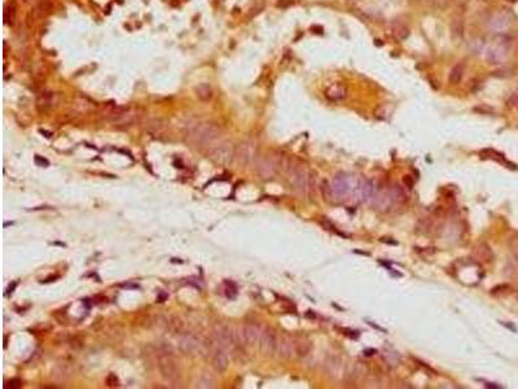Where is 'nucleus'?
I'll use <instances>...</instances> for the list:
<instances>
[{
    "mask_svg": "<svg viewBox=\"0 0 518 389\" xmlns=\"http://www.w3.org/2000/svg\"><path fill=\"white\" fill-rule=\"evenodd\" d=\"M371 204L373 209L380 211V213H388L391 209H394L395 206H398L393 187L389 186V187L385 188H377Z\"/></svg>",
    "mask_w": 518,
    "mask_h": 389,
    "instance_id": "obj_9",
    "label": "nucleus"
},
{
    "mask_svg": "<svg viewBox=\"0 0 518 389\" xmlns=\"http://www.w3.org/2000/svg\"><path fill=\"white\" fill-rule=\"evenodd\" d=\"M51 378L58 384L66 383L70 378V370L67 369L65 363H57L56 366H54V369L51 370Z\"/></svg>",
    "mask_w": 518,
    "mask_h": 389,
    "instance_id": "obj_20",
    "label": "nucleus"
},
{
    "mask_svg": "<svg viewBox=\"0 0 518 389\" xmlns=\"http://www.w3.org/2000/svg\"><path fill=\"white\" fill-rule=\"evenodd\" d=\"M474 257L475 259H478L481 262H491L494 259V255H492L491 248L488 247L485 243H481L475 247L474 249Z\"/></svg>",
    "mask_w": 518,
    "mask_h": 389,
    "instance_id": "obj_23",
    "label": "nucleus"
},
{
    "mask_svg": "<svg viewBox=\"0 0 518 389\" xmlns=\"http://www.w3.org/2000/svg\"><path fill=\"white\" fill-rule=\"evenodd\" d=\"M293 342H294V352L297 356L306 357L312 350V344H311L310 340L298 337V339H293Z\"/></svg>",
    "mask_w": 518,
    "mask_h": 389,
    "instance_id": "obj_22",
    "label": "nucleus"
},
{
    "mask_svg": "<svg viewBox=\"0 0 518 389\" xmlns=\"http://www.w3.org/2000/svg\"><path fill=\"white\" fill-rule=\"evenodd\" d=\"M507 1H511V3H515V1H517V0H507Z\"/></svg>",
    "mask_w": 518,
    "mask_h": 389,
    "instance_id": "obj_39",
    "label": "nucleus"
},
{
    "mask_svg": "<svg viewBox=\"0 0 518 389\" xmlns=\"http://www.w3.org/2000/svg\"><path fill=\"white\" fill-rule=\"evenodd\" d=\"M511 39L504 34H498L490 47L486 50V59L491 64H502L507 60L511 50Z\"/></svg>",
    "mask_w": 518,
    "mask_h": 389,
    "instance_id": "obj_5",
    "label": "nucleus"
},
{
    "mask_svg": "<svg viewBox=\"0 0 518 389\" xmlns=\"http://www.w3.org/2000/svg\"><path fill=\"white\" fill-rule=\"evenodd\" d=\"M464 31L465 27L462 18H459V17L454 18L451 22V34L455 41H461L464 38Z\"/></svg>",
    "mask_w": 518,
    "mask_h": 389,
    "instance_id": "obj_24",
    "label": "nucleus"
},
{
    "mask_svg": "<svg viewBox=\"0 0 518 389\" xmlns=\"http://www.w3.org/2000/svg\"><path fill=\"white\" fill-rule=\"evenodd\" d=\"M234 157L237 162L242 166H247L254 162L257 158V143L253 139H247L240 143L236 152H234Z\"/></svg>",
    "mask_w": 518,
    "mask_h": 389,
    "instance_id": "obj_12",
    "label": "nucleus"
},
{
    "mask_svg": "<svg viewBox=\"0 0 518 389\" xmlns=\"http://www.w3.org/2000/svg\"><path fill=\"white\" fill-rule=\"evenodd\" d=\"M431 1H433V4H434L437 8L446 9V8H448L450 5H451L454 0H431Z\"/></svg>",
    "mask_w": 518,
    "mask_h": 389,
    "instance_id": "obj_34",
    "label": "nucleus"
},
{
    "mask_svg": "<svg viewBox=\"0 0 518 389\" xmlns=\"http://www.w3.org/2000/svg\"><path fill=\"white\" fill-rule=\"evenodd\" d=\"M318 187H319V185H318V175H316V173H314V171H311V173H308V190H307V192L311 194V196H314V197H315V194H316V190H318Z\"/></svg>",
    "mask_w": 518,
    "mask_h": 389,
    "instance_id": "obj_29",
    "label": "nucleus"
},
{
    "mask_svg": "<svg viewBox=\"0 0 518 389\" xmlns=\"http://www.w3.org/2000/svg\"><path fill=\"white\" fill-rule=\"evenodd\" d=\"M234 152H236V149L233 148V144H232L231 141L222 140L221 139L217 144L213 145L207 151V153H209V157L211 158V161L218 165H222V166H226L234 158Z\"/></svg>",
    "mask_w": 518,
    "mask_h": 389,
    "instance_id": "obj_8",
    "label": "nucleus"
},
{
    "mask_svg": "<svg viewBox=\"0 0 518 389\" xmlns=\"http://www.w3.org/2000/svg\"><path fill=\"white\" fill-rule=\"evenodd\" d=\"M35 162H37V164H44V165H46V166H48L47 160H44V158H42V160H40L39 156H37V157H35Z\"/></svg>",
    "mask_w": 518,
    "mask_h": 389,
    "instance_id": "obj_38",
    "label": "nucleus"
},
{
    "mask_svg": "<svg viewBox=\"0 0 518 389\" xmlns=\"http://www.w3.org/2000/svg\"><path fill=\"white\" fill-rule=\"evenodd\" d=\"M8 387H9L10 389L21 388V387H22V382H21L20 379H12L8 382Z\"/></svg>",
    "mask_w": 518,
    "mask_h": 389,
    "instance_id": "obj_37",
    "label": "nucleus"
},
{
    "mask_svg": "<svg viewBox=\"0 0 518 389\" xmlns=\"http://www.w3.org/2000/svg\"><path fill=\"white\" fill-rule=\"evenodd\" d=\"M278 342L279 336L270 328H263L261 340H259V348L262 352L267 356H275L278 354Z\"/></svg>",
    "mask_w": 518,
    "mask_h": 389,
    "instance_id": "obj_14",
    "label": "nucleus"
},
{
    "mask_svg": "<svg viewBox=\"0 0 518 389\" xmlns=\"http://www.w3.org/2000/svg\"><path fill=\"white\" fill-rule=\"evenodd\" d=\"M148 130H149V132L151 134H153V136H160V134L164 131V126H162V124H161L160 121H152L149 122V125H148Z\"/></svg>",
    "mask_w": 518,
    "mask_h": 389,
    "instance_id": "obj_32",
    "label": "nucleus"
},
{
    "mask_svg": "<svg viewBox=\"0 0 518 389\" xmlns=\"http://www.w3.org/2000/svg\"><path fill=\"white\" fill-rule=\"evenodd\" d=\"M294 342L289 337H279L278 342V354L283 358H290L294 354Z\"/></svg>",
    "mask_w": 518,
    "mask_h": 389,
    "instance_id": "obj_18",
    "label": "nucleus"
},
{
    "mask_svg": "<svg viewBox=\"0 0 518 389\" xmlns=\"http://www.w3.org/2000/svg\"><path fill=\"white\" fill-rule=\"evenodd\" d=\"M107 384L109 387H118L119 386V382H118V378L114 374H109L107 378Z\"/></svg>",
    "mask_w": 518,
    "mask_h": 389,
    "instance_id": "obj_36",
    "label": "nucleus"
},
{
    "mask_svg": "<svg viewBox=\"0 0 518 389\" xmlns=\"http://www.w3.org/2000/svg\"><path fill=\"white\" fill-rule=\"evenodd\" d=\"M360 182H356V179L352 175H348L346 173H338L333 178L332 182V187H333V194L335 198L337 200H345V198L350 197L356 194V190L359 187Z\"/></svg>",
    "mask_w": 518,
    "mask_h": 389,
    "instance_id": "obj_4",
    "label": "nucleus"
},
{
    "mask_svg": "<svg viewBox=\"0 0 518 389\" xmlns=\"http://www.w3.org/2000/svg\"><path fill=\"white\" fill-rule=\"evenodd\" d=\"M287 158L281 156L280 153H271L262 157L257 164V171L259 177L264 181H270L274 179L275 175L278 174V171L283 169Z\"/></svg>",
    "mask_w": 518,
    "mask_h": 389,
    "instance_id": "obj_6",
    "label": "nucleus"
},
{
    "mask_svg": "<svg viewBox=\"0 0 518 389\" xmlns=\"http://www.w3.org/2000/svg\"><path fill=\"white\" fill-rule=\"evenodd\" d=\"M187 134L194 145L207 148V151L221 140V129L217 125L206 121H198L189 125Z\"/></svg>",
    "mask_w": 518,
    "mask_h": 389,
    "instance_id": "obj_1",
    "label": "nucleus"
},
{
    "mask_svg": "<svg viewBox=\"0 0 518 389\" xmlns=\"http://www.w3.org/2000/svg\"><path fill=\"white\" fill-rule=\"evenodd\" d=\"M507 271L509 272V276L516 280H518V257L511 259L508 262V266H507Z\"/></svg>",
    "mask_w": 518,
    "mask_h": 389,
    "instance_id": "obj_31",
    "label": "nucleus"
},
{
    "mask_svg": "<svg viewBox=\"0 0 518 389\" xmlns=\"http://www.w3.org/2000/svg\"><path fill=\"white\" fill-rule=\"evenodd\" d=\"M158 369H160L161 376L173 388L180 386L181 373L179 363L173 356V353L169 350H162L158 356Z\"/></svg>",
    "mask_w": 518,
    "mask_h": 389,
    "instance_id": "obj_3",
    "label": "nucleus"
},
{
    "mask_svg": "<svg viewBox=\"0 0 518 389\" xmlns=\"http://www.w3.org/2000/svg\"><path fill=\"white\" fill-rule=\"evenodd\" d=\"M226 285H227V288H226V295H227V297H230V299H234V296H236V293H237V291H236V285L231 282H227L226 283Z\"/></svg>",
    "mask_w": 518,
    "mask_h": 389,
    "instance_id": "obj_33",
    "label": "nucleus"
},
{
    "mask_svg": "<svg viewBox=\"0 0 518 389\" xmlns=\"http://www.w3.org/2000/svg\"><path fill=\"white\" fill-rule=\"evenodd\" d=\"M512 22H513V16L509 12H507V10H498L490 18L488 26L495 33L503 34L511 27Z\"/></svg>",
    "mask_w": 518,
    "mask_h": 389,
    "instance_id": "obj_13",
    "label": "nucleus"
},
{
    "mask_svg": "<svg viewBox=\"0 0 518 389\" xmlns=\"http://www.w3.org/2000/svg\"><path fill=\"white\" fill-rule=\"evenodd\" d=\"M462 77H464V65L456 64L448 74V81L451 84H458L461 82Z\"/></svg>",
    "mask_w": 518,
    "mask_h": 389,
    "instance_id": "obj_27",
    "label": "nucleus"
},
{
    "mask_svg": "<svg viewBox=\"0 0 518 389\" xmlns=\"http://www.w3.org/2000/svg\"><path fill=\"white\" fill-rule=\"evenodd\" d=\"M55 103H56V96H55L54 92H44L39 97V100H38V105H39V108H42V111L51 109V108L54 107Z\"/></svg>",
    "mask_w": 518,
    "mask_h": 389,
    "instance_id": "obj_26",
    "label": "nucleus"
},
{
    "mask_svg": "<svg viewBox=\"0 0 518 389\" xmlns=\"http://www.w3.org/2000/svg\"><path fill=\"white\" fill-rule=\"evenodd\" d=\"M508 107H511V108L516 107L518 109V90L515 91V92L511 95V97L508 99Z\"/></svg>",
    "mask_w": 518,
    "mask_h": 389,
    "instance_id": "obj_35",
    "label": "nucleus"
},
{
    "mask_svg": "<svg viewBox=\"0 0 518 389\" xmlns=\"http://www.w3.org/2000/svg\"><path fill=\"white\" fill-rule=\"evenodd\" d=\"M179 350H180L183 354L185 356H196V354H200V353L204 352V349L206 348L204 342H201L198 337L193 335V333L189 332H184L179 339Z\"/></svg>",
    "mask_w": 518,
    "mask_h": 389,
    "instance_id": "obj_11",
    "label": "nucleus"
},
{
    "mask_svg": "<svg viewBox=\"0 0 518 389\" xmlns=\"http://www.w3.org/2000/svg\"><path fill=\"white\" fill-rule=\"evenodd\" d=\"M139 117V114L135 109H117V111L112 112L111 121L112 124L117 125V126H130L134 124Z\"/></svg>",
    "mask_w": 518,
    "mask_h": 389,
    "instance_id": "obj_15",
    "label": "nucleus"
},
{
    "mask_svg": "<svg viewBox=\"0 0 518 389\" xmlns=\"http://www.w3.org/2000/svg\"><path fill=\"white\" fill-rule=\"evenodd\" d=\"M262 332H263V328L259 324L246 323V324L241 327L240 332H237L238 344H240V346L258 345L259 340H261Z\"/></svg>",
    "mask_w": 518,
    "mask_h": 389,
    "instance_id": "obj_10",
    "label": "nucleus"
},
{
    "mask_svg": "<svg viewBox=\"0 0 518 389\" xmlns=\"http://www.w3.org/2000/svg\"><path fill=\"white\" fill-rule=\"evenodd\" d=\"M320 192H321V198L323 201L325 202H332L335 200V194H333V187H332V183L328 179L320 183Z\"/></svg>",
    "mask_w": 518,
    "mask_h": 389,
    "instance_id": "obj_25",
    "label": "nucleus"
},
{
    "mask_svg": "<svg viewBox=\"0 0 518 389\" xmlns=\"http://www.w3.org/2000/svg\"><path fill=\"white\" fill-rule=\"evenodd\" d=\"M213 341L219 345L221 348L226 349L228 353H231L233 349L240 346L237 339V332H234L233 329L227 324L223 323H217L213 328Z\"/></svg>",
    "mask_w": 518,
    "mask_h": 389,
    "instance_id": "obj_7",
    "label": "nucleus"
},
{
    "mask_svg": "<svg viewBox=\"0 0 518 389\" xmlns=\"http://www.w3.org/2000/svg\"><path fill=\"white\" fill-rule=\"evenodd\" d=\"M376 191H377V188H376L373 181L365 179V181H360L355 196H356V200H359L360 202H372Z\"/></svg>",
    "mask_w": 518,
    "mask_h": 389,
    "instance_id": "obj_16",
    "label": "nucleus"
},
{
    "mask_svg": "<svg viewBox=\"0 0 518 389\" xmlns=\"http://www.w3.org/2000/svg\"><path fill=\"white\" fill-rule=\"evenodd\" d=\"M390 31H391V35H393V38H394L395 41H398V42L405 41V39L409 37V29H408V27L405 26L403 22H401V21H398V20H395L391 22Z\"/></svg>",
    "mask_w": 518,
    "mask_h": 389,
    "instance_id": "obj_19",
    "label": "nucleus"
},
{
    "mask_svg": "<svg viewBox=\"0 0 518 389\" xmlns=\"http://www.w3.org/2000/svg\"><path fill=\"white\" fill-rule=\"evenodd\" d=\"M281 170H284L288 181L290 183L291 190L298 196L303 197L308 190V173L306 168L299 162L290 161L289 158H287Z\"/></svg>",
    "mask_w": 518,
    "mask_h": 389,
    "instance_id": "obj_2",
    "label": "nucleus"
},
{
    "mask_svg": "<svg viewBox=\"0 0 518 389\" xmlns=\"http://www.w3.org/2000/svg\"><path fill=\"white\" fill-rule=\"evenodd\" d=\"M194 94H196L198 100H201L202 103H207L214 96V91H213L210 83H200L194 87Z\"/></svg>",
    "mask_w": 518,
    "mask_h": 389,
    "instance_id": "obj_21",
    "label": "nucleus"
},
{
    "mask_svg": "<svg viewBox=\"0 0 518 389\" xmlns=\"http://www.w3.org/2000/svg\"><path fill=\"white\" fill-rule=\"evenodd\" d=\"M516 257H518V249H516Z\"/></svg>",
    "mask_w": 518,
    "mask_h": 389,
    "instance_id": "obj_40",
    "label": "nucleus"
},
{
    "mask_svg": "<svg viewBox=\"0 0 518 389\" xmlns=\"http://www.w3.org/2000/svg\"><path fill=\"white\" fill-rule=\"evenodd\" d=\"M14 20H16V7H14V4H9L4 10V21H5V24L12 25Z\"/></svg>",
    "mask_w": 518,
    "mask_h": 389,
    "instance_id": "obj_30",
    "label": "nucleus"
},
{
    "mask_svg": "<svg viewBox=\"0 0 518 389\" xmlns=\"http://www.w3.org/2000/svg\"><path fill=\"white\" fill-rule=\"evenodd\" d=\"M325 97L331 101L345 100L347 97V87L340 82L329 84L325 90Z\"/></svg>",
    "mask_w": 518,
    "mask_h": 389,
    "instance_id": "obj_17",
    "label": "nucleus"
},
{
    "mask_svg": "<svg viewBox=\"0 0 518 389\" xmlns=\"http://www.w3.org/2000/svg\"><path fill=\"white\" fill-rule=\"evenodd\" d=\"M196 387L197 388H202V389H210L214 387V378L210 375L209 373H204V374H201L200 378L197 379V382H196Z\"/></svg>",
    "mask_w": 518,
    "mask_h": 389,
    "instance_id": "obj_28",
    "label": "nucleus"
}]
</instances>
